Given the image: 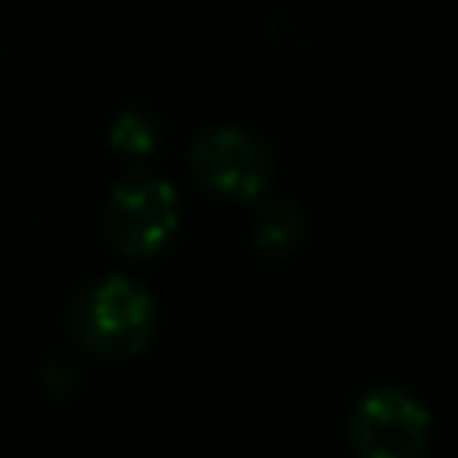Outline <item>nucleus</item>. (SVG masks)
Here are the masks:
<instances>
[{"label":"nucleus","instance_id":"39448f33","mask_svg":"<svg viewBox=\"0 0 458 458\" xmlns=\"http://www.w3.org/2000/svg\"><path fill=\"white\" fill-rule=\"evenodd\" d=\"M109 141L117 153H129V157H145V153L157 145V129H153V121L145 117V113H121L117 121H113L109 129Z\"/></svg>","mask_w":458,"mask_h":458},{"label":"nucleus","instance_id":"f03ea898","mask_svg":"<svg viewBox=\"0 0 458 458\" xmlns=\"http://www.w3.org/2000/svg\"><path fill=\"white\" fill-rule=\"evenodd\" d=\"M182 209H177V190L161 177H125L109 193L105 206V229L109 242L125 258H153L165 250V242L177 233Z\"/></svg>","mask_w":458,"mask_h":458},{"label":"nucleus","instance_id":"20e7f679","mask_svg":"<svg viewBox=\"0 0 458 458\" xmlns=\"http://www.w3.org/2000/svg\"><path fill=\"white\" fill-rule=\"evenodd\" d=\"M190 165L198 182L217 198L258 201L269 185V153L253 133L233 125L209 129L198 137L190 153Z\"/></svg>","mask_w":458,"mask_h":458},{"label":"nucleus","instance_id":"7ed1b4c3","mask_svg":"<svg viewBox=\"0 0 458 458\" xmlns=\"http://www.w3.org/2000/svg\"><path fill=\"white\" fill-rule=\"evenodd\" d=\"M430 438V414L406 390H370L350 414V443L366 458H414Z\"/></svg>","mask_w":458,"mask_h":458},{"label":"nucleus","instance_id":"f257e3e1","mask_svg":"<svg viewBox=\"0 0 458 458\" xmlns=\"http://www.w3.org/2000/svg\"><path fill=\"white\" fill-rule=\"evenodd\" d=\"M72 330L93 354H137L157 330V306L145 285L129 277H101L77 298Z\"/></svg>","mask_w":458,"mask_h":458}]
</instances>
